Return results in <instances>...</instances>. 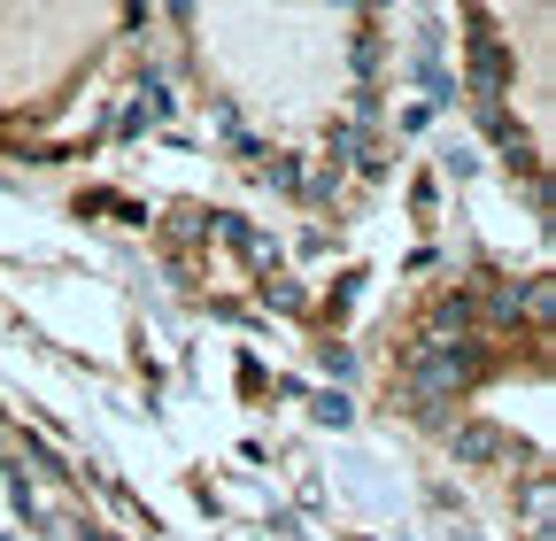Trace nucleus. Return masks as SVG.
Masks as SVG:
<instances>
[{
	"instance_id": "2",
	"label": "nucleus",
	"mask_w": 556,
	"mask_h": 541,
	"mask_svg": "<svg viewBox=\"0 0 556 541\" xmlns=\"http://www.w3.org/2000/svg\"><path fill=\"white\" fill-rule=\"evenodd\" d=\"M495 449H503V441L486 433V426H471V433H464V456H495Z\"/></svg>"
},
{
	"instance_id": "1",
	"label": "nucleus",
	"mask_w": 556,
	"mask_h": 541,
	"mask_svg": "<svg viewBox=\"0 0 556 541\" xmlns=\"http://www.w3.org/2000/svg\"><path fill=\"white\" fill-rule=\"evenodd\" d=\"M526 518H533V541H548V480H526Z\"/></svg>"
}]
</instances>
